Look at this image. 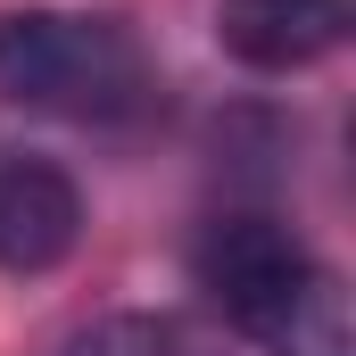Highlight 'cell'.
<instances>
[{"mask_svg": "<svg viewBox=\"0 0 356 356\" xmlns=\"http://www.w3.org/2000/svg\"><path fill=\"white\" fill-rule=\"evenodd\" d=\"M191 282L257 356H348V290L282 216L232 207L199 224Z\"/></svg>", "mask_w": 356, "mask_h": 356, "instance_id": "1", "label": "cell"}, {"mask_svg": "<svg viewBox=\"0 0 356 356\" xmlns=\"http://www.w3.org/2000/svg\"><path fill=\"white\" fill-rule=\"evenodd\" d=\"M158 99L133 25L91 8H8L0 17V108L58 124H133Z\"/></svg>", "mask_w": 356, "mask_h": 356, "instance_id": "2", "label": "cell"}, {"mask_svg": "<svg viewBox=\"0 0 356 356\" xmlns=\"http://www.w3.org/2000/svg\"><path fill=\"white\" fill-rule=\"evenodd\" d=\"M83 249V191L42 149H0V273L33 282Z\"/></svg>", "mask_w": 356, "mask_h": 356, "instance_id": "3", "label": "cell"}, {"mask_svg": "<svg viewBox=\"0 0 356 356\" xmlns=\"http://www.w3.org/2000/svg\"><path fill=\"white\" fill-rule=\"evenodd\" d=\"M356 33V0H216V50L249 75H307L340 58Z\"/></svg>", "mask_w": 356, "mask_h": 356, "instance_id": "4", "label": "cell"}, {"mask_svg": "<svg viewBox=\"0 0 356 356\" xmlns=\"http://www.w3.org/2000/svg\"><path fill=\"white\" fill-rule=\"evenodd\" d=\"M58 356H224L191 315H158V307H124V315H99L83 323Z\"/></svg>", "mask_w": 356, "mask_h": 356, "instance_id": "5", "label": "cell"}]
</instances>
